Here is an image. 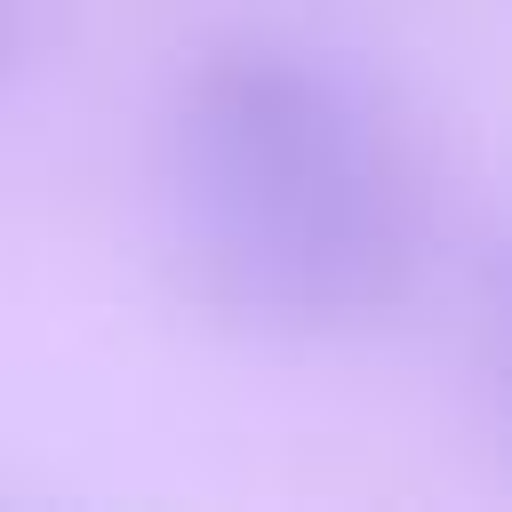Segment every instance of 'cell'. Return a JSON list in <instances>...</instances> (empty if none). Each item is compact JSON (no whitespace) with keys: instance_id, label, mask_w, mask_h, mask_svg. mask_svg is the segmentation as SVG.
Listing matches in <instances>:
<instances>
[{"instance_id":"1","label":"cell","mask_w":512,"mask_h":512,"mask_svg":"<svg viewBox=\"0 0 512 512\" xmlns=\"http://www.w3.org/2000/svg\"><path fill=\"white\" fill-rule=\"evenodd\" d=\"M160 208L192 288L256 336H360L424 264V176L392 104L328 48L208 40L160 112Z\"/></svg>"},{"instance_id":"2","label":"cell","mask_w":512,"mask_h":512,"mask_svg":"<svg viewBox=\"0 0 512 512\" xmlns=\"http://www.w3.org/2000/svg\"><path fill=\"white\" fill-rule=\"evenodd\" d=\"M480 368H488L496 400L512 408V248H496L480 272Z\"/></svg>"},{"instance_id":"3","label":"cell","mask_w":512,"mask_h":512,"mask_svg":"<svg viewBox=\"0 0 512 512\" xmlns=\"http://www.w3.org/2000/svg\"><path fill=\"white\" fill-rule=\"evenodd\" d=\"M24 48H32V0H0V80L24 64Z\"/></svg>"}]
</instances>
